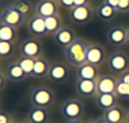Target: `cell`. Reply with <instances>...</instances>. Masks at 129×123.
<instances>
[{
  "mask_svg": "<svg viewBox=\"0 0 129 123\" xmlns=\"http://www.w3.org/2000/svg\"><path fill=\"white\" fill-rule=\"evenodd\" d=\"M95 13L99 19L104 21V22H110V21H112L113 18L116 17L118 11L116 7L109 5V4H105L103 1L101 4L98 5V7H96V10H95Z\"/></svg>",
  "mask_w": 129,
  "mask_h": 123,
  "instance_id": "7402d4cb",
  "label": "cell"
},
{
  "mask_svg": "<svg viewBox=\"0 0 129 123\" xmlns=\"http://www.w3.org/2000/svg\"><path fill=\"white\" fill-rule=\"evenodd\" d=\"M105 61H107L105 48L99 44H89L87 50V63L99 68Z\"/></svg>",
  "mask_w": 129,
  "mask_h": 123,
  "instance_id": "30bf717a",
  "label": "cell"
},
{
  "mask_svg": "<svg viewBox=\"0 0 129 123\" xmlns=\"http://www.w3.org/2000/svg\"><path fill=\"white\" fill-rule=\"evenodd\" d=\"M45 22H46V28H47L48 35H54L57 32H59L64 27L63 25V19L59 13L54 15L52 17H48V18H45Z\"/></svg>",
  "mask_w": 129,
  "mask_h": 123,
  "instance_id": "cb8c5ba5",
  "label": "cell"
},
{
  "mask_svg": "<svg viewBox=\"0 0 129 123\" xmlns=\"http://www.w3.org/2000/svg\"><path fill=\"white\" fill-rule=\"evenodd\" d=\"M19 53L22 57L39 58L42 56V44L39 38H27L19 45Z\"/></svg>",
  "mask_w": 129,
  "mask_h": 123,
  "instance_id": "8992f818",
  "label": "cell"
},
{
  "mask_svg": "<svg viewBox=\"0 0 129 123\" xmlns=\"http://www.w3.org/2000/svg\"><path fill=\"white\" fill-rule=\"evenodd\" d=\"M75 76H76V80H98V77L100 76L99 68L92 65L89 63H84L76 68Z\"/></svg>",
  "mask_w": 129,
  "mask_h": 123,
  "instance_id": "ac0fdd59",
  "label": "cell"
},
{
  "mask_svg": "<svg viewBox=\"0 0 129 123\" xmlns=\"http://www.w3.org/2000/svg\"><path fill=\"white\" fill-rule=\"evenodd\" d=\"M94 16V10L92 9L89 4L82 6H75L73 10L69 11V17L75 24L77 25H84L92 21Z\"/></svg>",
  "mask_w": 129,
  "mask_h": 123,
  "instance_id": "52a82bcc",
  "label": "cell"
},
{
  "mask_svg": "<svg viewBox=\"0 0 129 123\" xmlns=\"http://www.w3.org/2000/svg\"><path fill=\"white\" fill-rule=\"evenodd\" d=\"M0 19H1V23L18 29L23 25V23L25 22L27 18L23 16L12 4H9V5H5L3 7L1 13H0Z\"/></svg>",
  "mask_w": 129,
  "mask_h": 123,
  "instance_id": "277c9868",
  "label": "cell"
},
{
  "mask_svg": "<svg viewBox=\"0 0 129 123\" xmlns=\"http://www.w3.org/2000/svg\"><path fill=\"white\" fill-rule=\"evenodd\" d=\"M65 123H82L81 119H68L65 121Z\"/></svg>",
  "mask_w": 129,
  "mask_h": 123,
  "instance_id": "d590c367",
  "label": "cell"
},
{
  "mask_svg": "<svg viewBox=\"0 0 129 123\" xmlns=\"http://www.w3.org/2000/svg\"><path fill=\"white\" fill-rule=\"evenodd\" d=\"M116 94L118 95V98H123V99L129 100V84H125L122 81H118Z\"/></svg>",
  "mask_w": 129,
  "mask_h": 123,
  "instance_id": "83f0119b",
  "label": "cell"
},
{
  "mask_svg": "<svg viewBox=\"0 0 129 123\" xmlns=\"http://www.w3.org/2000/svg\"><path fill=\"white\" fill-rule=\"evenodd\" d=\"M127 39V29L122 25H112L107 29L106 32V40L111 46H119L125 45Z\"/></svg>",
  "mask_w": 129,
  "mask_h": 123,
  "instance_id": "7c38bea8",
  "label": "cell"
},
{
  "mask_svg": "<svg viewBox=\"0 0 129 123\" xmlns=\"http://www.w3.org/2000/svg\"><path fill=\"white\" fill-rule=\"evenodd\" d=\"M27 29L28 32L34 38H44L46 35H48L47 33V28H46V22H45V18L40 16H36L34 15L28 19L27 22Z\"/></svg>",
  "mask_w": 129,
  "mask_h": 123,
  "instance_id": "5bb4252c",
  "label": "cell"
},
{
  "mask_svg": "<svg viewBox=\"0 0 129 123\" xmlns=\"http://www.w3.org/2000/svg\"><path fill=\"white\" fill-rule=\"evenodd\" d=\"M127 123H129V110H128V113H127Z\"/></svg>",
  "mask_w": 129,
  "mask_h": 123,
  "instance_id": "f35d334b",
  "label": "cell"
},
{
  "mask_svg": "<svg viewBox=\"0 0 129 123\" xmlns=\"http://www.w3.org/2000/svg\"><path fill=\"white\" fill-rule=\"evenodd\" d=\"M119 81L124 82L125 84H129V69L127 70V71H124L123 74H121V76H119Z\"/></svg>",
  "mask_w": 129,
  "mask_h": 123,
  "instance_id": "d6a6232c",
  "label": "cell"
},
{
  "mask_svg": "<svg viewBox=\"0 0 129 123\" xmlns=\"http://www.w3.org/2000/svg\"><path fill=\"white\" fill-rule=\"evenodd\" d=\"M94 121H95V123H107L106 121H105V119H104V118H103V117L95 118V119H94Z\"/></svg>",
  "mask_w": 129,
  "mask_h": 123,
  "instance_id": "8d00e7d4",
  "label": "cell"
},
{
  "mask_svg": "<svg viewBox=\"0 0 129 123\" xmlns=\"http://www.w3.org/2000/svg\"><path fill=\"white\" fill-rule=\"evenodd\" d=\"M127 113L128 111H125L122 106L116 105L110 110L103 112V116L107 123H127Z\"/></svg>",
  "mask_w": 129,
  "mask_h": 123,
  "instance_id": "e0dca14e",
  "label": "cell"
},
{
  "mask_svg": "<svg viewBox=\"0 0 129 123\" xmlns=\"http://www.w3.org/2000/svg\"><path fill=\"white\" fill-rule=\"evenodd\" d=\"M118 13H127L129 12V0H119L117 6Z\"/></svg>",
  "mask_w": 129,
  "mask_h": 123,
  "instance_id": "f546056e",
  "label": "cell"
},
{
  "mask_svg": "<svg viewBox=\"0 0 129 123\" xmlns=\"http://www.w3.org/2000/svg\"><path fill=\"white\" fill-rule=\"evenodd\" d=\"M11 123H17V122H16V121H12V122H11Z\"/></svg>",
  "mask_w": 129,
  "mask_h": 123,
  "instance_id": "b9f144b4",
  "label": "cell"
},
{
  "mask_svg": "<svg viewBox=\"0 0 129 123\" xmlns=\"http://www.w3.org/2000/svg\"><path fill=\"white\" fill-rule=\"evenodd\" d=\"M104 3H105V4H109V5H111V6H113V7L117 9L119 0H104Z\"/></svg>",
  "mask_w": 129,
  "mask_h": 123,
  "instance_id": "836d02e7",
  "label": "cell"
},
{
  "mask_svg": "<svg viewBox=\"0 0 129 123\" xmlns=\"http://www.w3.org/2000/svg\"><path fill=\"white\" fill-rule=\"evenodd\" d=\"M17 39H18L17 28L1 23V25H0V41H6V42L15 44V41Z\"/></svg>",
  "mask_w": 129,
  "mask_h": 123,
  "instance_id": "603a6c76",
  "label": "cell"
},
{
  "mask_svg": "<svg viewBox=\"0 0 129 123\" xmlns=\"http://www.w3.org/2000/svg\"><path fill=\"white\" fill-rule=\"evenodd\" d=\"M17 63L21 65L23 70L28 74L29 76H31L34 65H35V58H29V57H21L17 59Z\"/></svg>",
  "mask_w": 129,
  "mask_h": 123,
  "instance_id": "484cf974",
  "label": "cell"
},
{
  "mask_svg": "<svg viewBox=\"0 0 129 123\" xmlns=\"http://www.w3.org/2000/svg\"><path fill=\"white\" fill-rule=\"evenodd\" d=\"M125 46L129 47V28L127 29V39H125Z\"/></svg>",
  "mask_w": 129,
  "mask_h": 123,
  "instance_id": "74e56055",
  "label": "cell"
},
{
  "mask_svg": "<svg viewBox=\"0 0 129 123\" xmlns=\"http://www.w3.org/2000/svg\"><path fill=\"white\" fill-rule=\"evenodd\" d=\"M13 52H15V44L0 41V58L1 59H7L12 57Z\"/></svg>",
  "mask_w": 129,
  "mask_h": 123,
  "instance_id": "4316f807",
  "label": "cell"
},
{
  "mask_svg": "<svg viewBox=\"0 0 129 123\" xmlns=\"http://www.w3.org/2000/svg\"><path fill=\"white\" fill-rule=\"evenodd\" d=\"M51 64H52V63H50L48 59L45 58L44 56L36 58V59H35V65H34L33 73H31V77H35V78L46 77V76L48 75Z\"/></svg>",
  "mask_w": 129,
  "mask_h": 123,
  "instance_id": "44dd1931",
  "label": "cell"
},
{
  "mask_svg": "<svg viewBox=\"0 0 129 123\" xmlns=\"http://www.w3.org/2000/svg\"><path fill=\"white\" fill-rule=\"evenodd\" d=\"M106 64L110 71L115 74H123L129 69V56L123 51H115L107 57Z\"/></svg>",
  "mask_w": 129,
  "mask_h": 123,
  "instance_id": "5b68a950",
  "label": "cell"
},
{
  "mask_svg": "<svg viewBox=\"0 0 129 123\" xmlns=\"http://www.w3.org/2000/svg\"><path fill=\"white\" fill-rule=\"evenodd\" d=\"M47 77L51 82L64 83L69 78V68L64 61H53L51 64Z\"/></svg>",
  "mask_w": 129,
  "mask_h": 123,
  "instance_id": "9c48e42d",
  "label": "cell"
},
{
  "mask_svg": "<svg viewBox=\"0 0 129 123\" xmlns=\"http://www.w3.org/2000/svg\"><path fill=\"white\" fill-rule=\"evenodd\" d=\"M89 4V0H75V6H82Z\"/></svg>",
  "mask_w": 129,
  "mask_h": 123,
  "instance_id": "e575fe53",
  "label": "cell"
},
{
  "mask_svg": "<svg viewBox=\"0 0 129 123\" xmlns=\"http://www.w3.org/2000/svg\"><path fill=\"white\" fill-rule=\"evenodd\" d=\"M13 119H12L11 115L7 113L6 111H3L1 115H0V123H11Z\"/></svg>",
  "mask_w": 129,
  "mask_h": 123,
  "instance_id": "4dcf8cb0",
  "label": "cell"
},
{
  "mask_svg": "<svg viewBox=\"0 0 129 123\" xmlns=\"http://www.w3.org/2000/svg\"><path fill=\"white\" fill-rule=\"evenodd\" d=\"M119 78L115 77L113 75L105 74L100 75L96 80V90L99 94H107V93H115L117 89V84Z\"/></svg>",
  "mask_w": 129,
  "mask_h": 123,
  "instance_id": "8fae6325",
  "label": "cell"
},
{
  "mask_svg": "<svg viewBox=\"0 0 129 123\" xmlns=\"http://www.w3.org/2000/svg\"><path fill=\"white\" fill-rule=\"evenodd\" d=\"M9 80L6 77V74H5V70L4 69H1V71H0V89L3 90L5 88L6 86V82H7Z\"/></svg>",
  "mask_w": 129,
  "mask_h": 123,
  "instance_id": "1f68e13d",
  "label": "cell"
},
{
  "mask_svg": "<svg viewBox=\"0 0 129 123\" xmlns=\"http://www.w3.org/2000/svg\"><path fill=\"white\" fill-rule=\"evenodd\" d=\"M89 44L84 39L77 38L71 45L64 48V57L68 63L73 67L77 68L87 63V50Z\"/></svg>",
  "mask_w": 129,
  "mask_h": 123,
  "instance_id": "6da1fadb",
  "label": "cell"
},
{
  "mask_svg": "<svg viewBox=\"0 0 129 123\" xmlns=\"http://www.w3.org/2000/svg\"><path fill=\"white\" fill-rule=\"evenodd\" d=\"M12 5L15 6L25 18L29 17L30 11H31V5H30V1L29 0H15L12 3Z\"/></svg>",
  "mask_w": 129,
  "mask_h": 123,
  "instance_id": "d4e9b609",
  "label": "cell"
},
{
  "mask_svg": "<svg viewBox=\"0 0 129 123\" xmlns=\"http://www.w3.org/2000/svg\"><path fill=\"white\" fill-rule=\"evenodd\" d=\"M54 99H56L54 92L45 86L35 87L30 93V103L33 106L48 109L53 105Z\"/></svg>",
  "mask_w": 129,
  "mask_h": 123,
  "instance_id": "7a4b0ae2",
  "label": "cell"
},
{
  "mask_svg": "<svg viewBox=\"0 0 129 123\" xmlns=\"http://www.w3.org/2000/svg\"><path fill=\"white\" fill-rule=\"evenodd\" d=\"M76 39H77V35L71 27H63L59 32H57L53 35V40H54L56 45L60 46L63 48L71 45Z\"/></svg>",
  "mask_w": 129,
  "mask_h": 123,
  "instance_id": "9a60e30c",
  "label": "cell"
},
{
  "mask_svg": "<svg viewBox=\"0 0 129 123\" xmlns=\"http://www.w3.org/2000/svg\"><path fill=\"white\" fill-rule=\"evenodd\" d=\"M88 123H95V121L93 119V121H90V122H88Z\"/></svg>",
  "mask_w": 129,
  "mask_h": 123,
  "instance_id": "ab89813d",
  "label": "cell"
},
{
  "mask_svg": "<svg viewBox=\"0 0 129 123\" xmlns=\"http://www.w3.org/2000/svg\"><path fill=\"white\" fill-rule=\"evenodd\" d=\"M59 4L57 0H39L34 9V15L48 18L59 13Z\"/></svg>",
  "mask_w": 129,
  "mask_h": 123,
  "instance_id": "ba28073f",
  "label": "cell"
},
{
  "mask_svg": "<svg viewBox=\"0 0 129 123\" xmlns=\"http://www.w3.org/2000/svg\"><path fill=\"white\" fill-rule=\"evenodd\" d=\"M22 123H30L29 121H25V122H22Z\"/></svg>",
  "mask_w": 129,
  "mask_h": 123,
  "instance_id": "60d3db41",
  "label": "cell"
},
{
  "mask_svg": "<svg viewBox=\"0 0 129 123\" xmlns=\"http://www.w3.org/2000/svg\"><path fill=\"white\" fill-rule=\"evenodd\" d=\"M4 70H5L6 77L9 80V82H15V83L16 82H22L29 76L28 74L21 68V65L17 63V60L9 63Z\"/></svg>",
  "mask_w": 129,
  "mask_h": 123,
  "instance_id": "2e32d148",
  "label": "cell"
},
{
  "mask_svg": "<svg viewBox=\"0 0 129 123\" xmlns=\"http://www.w3.org/2000/svg\"><path fill=\"white\" fill-rule=\"evenodd\" d=\"M84 112L83 103L76 99V98H70L67 99L60 106V113L65 119H80L82 117Z\"/></svg>",
  "mask_w": 129,
  "mask_h": 123,
  "instance_id": "3957f363",
  "label": "cell"
},
{
  "mask_svg": "<svg viewBox=\"0 0 129 123\" xmlns=\"http://www.w3.org/2000/svg\"><path fill=\"white\" fill-rule=\"evenodd\" d=\"M50 111L45 107L33 106L27 113V121L30 123H48Z\"/></svg>",
  "mask_w": 129,
  "mask_h": 123,
  "instance_id": "ffe728a7",
  "label": "cell"
},
{
  "mask_svg": "<svg viewBox=\"0 0 129 123\" xmlns=\"http://www.w3.org/2000/svg\"><path fill=\"white\" fill-rule=\"evenodd\" d=\"M57 1L62 9H65L68 11L73 10L75 7V0H57Z\"/></svg>",
  "mask_w": 129,
  "mask_h": 123,
  "instance_id": "f1b7e54d",
  "label": "cell"
},
{
  "mask_svg": "<svg viewBox=\"0 0 129 123\" xmlns=\"http://www.w3.org/2000/svg\"><path fill=\"white\" fill-rule=\"evenodd\" d=\"M94 101H95V105L100 110L103 111H106L112 109L113 106L118 105V95L115 93H107V94H98L94 97Z\"/></svg>",
  "mask_w": 129,
  "mask_h": 123,
  "instance_id": "d6986e66",
  "label": "cell"
},
{
  "mask_svg": "<svg viewBox=\"0 0 129 123\" xmlns=\"http://www.w3.org/2000/svg\"><path fill=\"white\" fill-rule=\"evenodd\" d=\"M75 89L77 94L82 98L89 99L98 94L96 90V80H76Z\"/></svg>",
  "mask_w": 129,
  "mask_h": 123,
  "instance_id": "4fadbf2b",
  "label": "cell"
}]
</instances>
